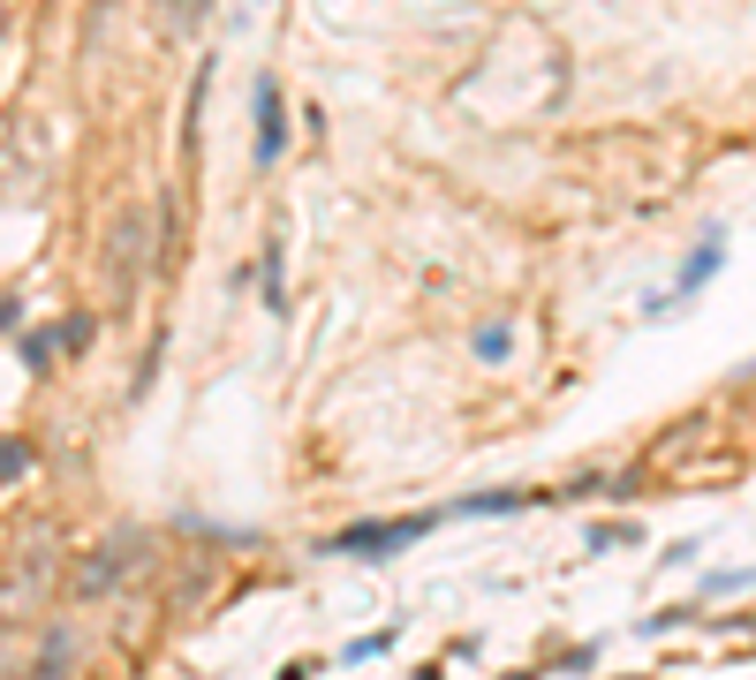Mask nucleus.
Returning <instances> with one entry per match:
<instances>
[{
	"label": "nucleus",
	"instance_id": "1",
	"mask_svg": "<svg viewBox=\"0 0 756 680\" xmlns=\"http://www.w3.org/2000/svg\"><path fill=\"white\" fill-rule=\"evenodd\" d=\"M431 522H439V514H409V522H356V529H340V537H334V553H340V559H378V553H401V545L431 537Z\"/></svg>",
	"mask_w": 756,
	"mask_h": 680
},
{
	"label": "nucleus",
	"instance_id": "2",
	"mask_svg": "<svg viewBox=\"0 0 756 680\" xmlns=\"http://www.w3.org/2000/svg\"><path fill=\"white\" fill-rule=\"evenodd\" d=\"M280 152H288V91L265 76L257 84V167H273Z\"/></svg>",
	"mask_w": 756,
	"mask_h": 680
},
{
	"label": "nucleus",
	"instance_id": "3",
	"mask_svg": "<svg viewBox=\"0 0 756 680\" xmlns=\"http://www.w3.org/2000/svg\"><path fill=\"white\" fill-rule=\"evenodd\" d=\"M712 272H718V243H704V250L688 257V272H681V296H696V288L712 280Z\"/></svg>",
	"mask_w": 756,
	"mask_h": 680
},
{
	"label": "nucleus",
	"instance_id": "4",
	"mask_svg": "<svg viewBox=\"0 0 756 680\" xmlns=\"http://www.w3.org/2000/svg\"><path fill=\"white\" fill-rule=\"evenodd\" d=\"M394 636H401V628H378V636H364V642H348V650H340V658H348V666H371L378 650H394Z\"/></svg>",
	"mask_w": 756,
	"mask_h": 680
},
{
	"label": "nucleus",
	"instance_id": "5",
	"mask_svg": "<svg viewBox=\"0 0 756 680\" xmlns=\"http://www.w3.org/2000/svg\"><path fill=\"white\" fill-rule=\"evenodd\" d=\"M23 468H31V446L23 439H0V484H16Z\"/></svg>",
	"mask_w": 756,
	"mask_h": 680
},
{
	"label": "nucleus",
	"instance_id": "6",
	"mask_svg": "<svg viewBox=\"0 0 756 680\" xmlns=\"http://www.w3.org/2000/svg\"><path fill=\"white\" fill-rule=\"evenodd\" d=\"M477 356H484V363H500V356H507V333H500V326H484V333H477Z\"/></svg>",
	"mask_w": 756,
	"mask_h": 680
},
{
	"label": "nucleus",
	"instance_id": "7",
	"mask_svg": "<svg viewBox=\"0 0 756 680\" xmlns=\"http://www.w3.org/2000/svg\"><path fill=\"white\" fill-rule=\"evenodd\" d=\"M280 680H310V658H295V666H280Z\"/></svg>",
	"mask_w": 756,
	"mask_h": 680
},
{
	"label": "nucleus",
	"instance_id": "8",
	"mask_svg": "<svg viewBox=\"0 0 756 680\" xmlns=\"http://www.w3.org/2000/svg\"><path fill=\"white\" fill-rule=\"evenodd\" d=\"M417 680H447V673H439V666H423V673H417Z\"/></svg>",
	"mask_w": 756,
	"mask_h": 680
},
{
	"label": "nucleus",
	"instance_id": "9",
	"mask_svg": "<svg viewBox=\"0 0 756 680\" xmlns=\"http://www.w3.org/2000/svg\"><path fill=\"white\" fill-rule=\"evenodd\" d=\"M507 680H538V673H507Z\"/></svg>",
	"mask_w": 756,
	"mask_h": 680
}]
</instances>
